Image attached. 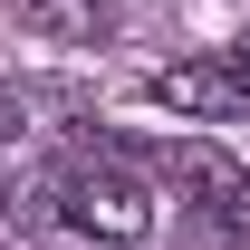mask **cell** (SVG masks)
Masks as SVG:
<instances>
[{"mask_svg":"<svg viewBox=\"0 0 250 250\" xmlns=\"http://www.w3.org/2000/svg\"><path fill=\"white\" fill-rule=\"evenodd\" d=\"M58 212L87 231V241H106V250H135L145 231H154V202H145V183L125 173L106 145H87V154H67V173H58Z\"/></svg>","mask_w":250,"mask_h":250,"instance_id":"cell-1","label":"cell"},{"mask_svg":"<svg viewBox=\"0 0 250 250\" xmlns=\"http://www.w3.org/2000/svg\"><path fill=\"white\" fill-rule=\"evenodd\" d=\"M164 173H173V192H183L212 231H250V164H241V154H221V145L192 135V145L164 154Z\"/></svg>","mask_w":250,"mask_h":250,"instance_id":"cell-2","label":"cell"},{"mask_svg":"<svg viewBox=\"0 0 250 250\" xmlns=\"http://www.w3.org/2000/svg\"><path fill=\"white\" fill-rule=\"evenodd\" d=\"M145 96H154L164 116H202V125L250 116V77H241L231 58H173V67H154V77H145Z\"/></svg>","mask_w":250,"mask_h":250,"instance_id":"cell-3","label":"cell"},{"mask_svg":"<svg viewBox=\"0 0 250 250\" xmlns=\"http://www.w3.org/2000/svg\"><path fill=\"white\" fill-rule=\"evenodd\" d=\"M20 29L58 39V48H96V39H116V0H20Z\"/></svg>","mask_w":250,"mask_h":250,"instance_id":"cell-4","label":"cell"},{"mask_svg":"<svg viewBox=\"0 0 250 250\" xmlns=\"http://www.w3.org/2000/svg\"><path fill=\"white\" fill-rule=\"evenodd\" d=\"M221 58H231V67H241V77H250V29H241V39H231V48H221Z\"/></svg>","mask_w":250,"mask_h":250,"instance_id":"cell-5","label":"cell"}]
</instances>
